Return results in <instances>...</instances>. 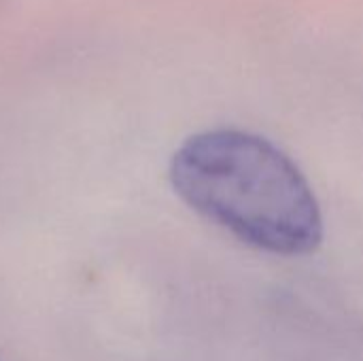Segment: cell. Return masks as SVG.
Masks as SVG:
<instances>
[{"label": "cell", "mask_w": 363, "mask_h": 361, "mask_svg": "<svg viewBox=\"0 0 363 361\" xmlns=\"http://www.w3.org/2000/svg\"><path fill=\"white\" fill-rule=\"evenodd\" d=\"M168 177L189 209L257 251L300 257L323 243V213L306 174L259 134L198 132L174 151Z\"/></svg>", "instance_id": "6da1fadb"}]
</instances>
